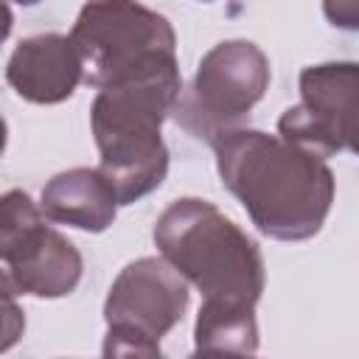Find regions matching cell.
Listing matches in <instances>:
<instances>
[{"instance_id": "cell-14", "label": "cell", "mask_w": 359, "mask_h": 359, "mask_svg": "<svg viewBox=\"0 0 359 359\" xmlns=\"http://www.w3.org/2000/svg\"><path fill=\"white\" fill-rule=\"evenodd\" d=\"M188 359H255V356H247V353H191Z\"/></svg>"}, {"instance_id": "cell-1", "label": "cell", "mask_w": 359, "mask_h": 359, "mask_svg": "<svg viewBox=\"0 0 359 359\" xmlns=\"http://www.w3.org/2000/svg\"><path fill=\"white\" fill-rule=\"evenodd\" d=\"M224 188L269 238L306 241L320 233L334 205L328 163L280 135L238 129L213 143Z\"/></svg>"}, {"instance_id": "cell-8", "label": "cell", "mask_w": 359, "mask_h": 359, "mask_svg": "<svg viewBox=\"0 0 359 359\" xmlns=\"http://www.w3.org/2000/svg\"><path fill=\"white\" fill-rule=\"evenodd\" d=\"M188 300V280L165 258H137L112 280L104 300V320L107 325L135 328L160 339L182 320Z\"/></svg>"}, {"instance_id": "cell-7", "label": "cell", "mask_w": 359, "mask_h": 359, "mask_svg": "<svg viewBox=\"0 0 359 359\" xmlns=\"http://www.w3.org/2000/svg\"><path fill=\"white\" fill-rule=\"evenodd\" d=\"M300 104L278 118V135L317 157H359V62L311 65L297 79Z\"/></svg>"}, {"instance_id": "cell-13", "label": "cell", "mask_w": 359, "mask_h": 359, "mask_svg": "<svg viewBox=\"0 0 359 359\" xmlns=\"http://www.w3.org/2000/svg\"><path fill=\"white\" fill-rule=\"evenodd\" d=\"M323 14L334 28L342 31H359V0H337V3H323Z\"/></svg>"}, {"instance_id": "cell-12", "label": "cell", "mask_w": 359, "mask_h": 359, "mask_svg": "<svg viewBox=\"0 0 359 359\" xmlns=\"http://www.w3.org/2000/svg\"><path fill=\"white\" fill-rule=\"evenodd\" d=\"M101 359H165V356L160 351V339H151L135 328L109 325L101 345Z\"/></svg>"}, {"instance_id": "cell-9", "label": "cell", "mask_w": 359, "mask_h": 359, "mask_svg": "<svg viewBox=\"0 0 359 359\" xmlns=\"http://www.w3.org/2000/svg\"><path fill=\"white\" fill-rule=\"evenodd\" d=\"M6 81L22 101L62 104L76 93L79 81H84V67L70 36L36 34L11 50Z\"/></svg>"}, {"instance_id": "cell-2", "label": "cell", "mask_w": 359, "mask_h": 359, "mask_svg": "<svg viewBox=\"0 0 359 359\" xmlns=\"http://www.w3.org/2000/svg\"><path fill=\"white\" fill-rule=\"evenodd\" d=\"M182 95L177 62L98 90L90 129L101 154V174L112 182L118 205H132L157 191L168 174V149L160 126Z\"/></svg>"}, {"instance_id": "cell-3", "label": "cell", "mask_w": 359, "mask_h": 359, "mask_svg": "<svg viewBox=\"0 0 359 359\" xmlns=\"http://www.w3.org/2000/svg\"><path fill=\"white\" fill-rule=\"evenodd\" d=\"M154 244L205 303L252 306L261 300L266 269L258 244L213 202L182 196L154 222Z\"/></svg>"}, {"instance_id": "cell-10", "label": "cell", "mask_w": 359, "mask_h": 359, "mask_svg": "<svg viewBox=\"0 0 359 359\" xmlns=\"http://www.w3.org/2000/svg\"><path fill=\"white\" fill-rule=\"evenodd\" d=\"M118 196L101 168H67L50 177L39 196V210L56 224L104 233L118 213Z\"/></svg>"}, {"instance_id": "cell-6", "label": "cell", "mask_w": 359, "mask_h": 359, "mask_svg": "<svg viewBox=\"0 0 359 359\" xmlns=\"http://www.w3.org/2000/svg\"><path fill=\"white\" fill-rule=\"evenodd\" d=\"M0 258L3 289L11 294L67 297L84 272L76 244L42 222L25 191H8L0 202Z\"/></svg>"}, {"instance_id": "cell-5", "label": "cell", "mask_w": 359, "mask_h": 359, "mask_svg": "<svg viewBox=\"0 0 359 359\" xmlns=\"http://www.w3.org/2000/svg\"><path fill=\"white\" fill-rule=\"evenodd\" d=\"M269 87V59L250 39H227L213 45L174 109V121L194 137L216 143L244 129L252 107Z\"/></svg>"}, {"instance_id": "cell-4", "label": "cell", "mask_w": 359, "mask_h": 359, "mask_svg": "<svg viewBox=\"0 0 359 359\" xmlns=\"http://www.w3.org/2000/svg\"><path fill=\"white\" fill-rule=\"evenodd\" d=\"M70 39L84 67V84L95 90L177 62L171 22L140 3L112 0L81 6Z\"/></svg>"}, {"instance_id": "cell-11", "label": "cell", "mask_w": 359, "mask_h": 359, "mask_svg": "<svg viewBox=\"0 0 359 359\" xmlns=\"http://www.w3.org/2000/svg\"><path fill=\"white\" fill-rule=\"evenodd\" d=\"M196 353H247L258 348V323L252 306L202 303L194 325Z\"/></svg>"}]
</instances>
